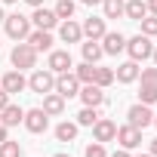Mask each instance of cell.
<instances>
[{"mask_svg":"<svg viewBox=\"0 0 157 157\" xmlns=\"http://www.w3.org/2000/svg\"><path fill=\"white\" fill-rule=\"evenodd\" d=\"M3 19H6V16H3V10H0V22H3Z\"/></svg>","mask_w":157,"mask_h":157,"instance_id":"7bdbcfd3","label":"cell"},{"mask_svg":"<svg viewBox=\"0 0 157 157\" xmlns=\"http://www.w3.org/2000/svg\"><path fill=\"white\" fill-rule=\"evenodd\" d=\"M142 157H154V154H142Z\"/></svg>","mask_w":157,"mask_h":157,"instance_id":"bcb514c9","label":"cell"},{"mask_svg":"<svg viewBox=\"0 0 157 157\" xmlns=\"http://www.w3.org/2000/svg\"><path fill=\"white\" fill-rule=\"evenodd\" d=\"M77 80L80 83H96V65H90V62H83V65H77Z\"/></svg>","mask_w":157,"mask_h":157,"instance_id":"cb8c5ba5","label":"cell"},{"mask_svg":"<svg viewBox=\"0 0 157 157\" xmlns=\"http://www.w3.org/2000/svg\"><path fill=\"white\" fill-rule=\"evenodd\" d=\"M3 25H6V34H10L13 40H28V34H31V19H28V16H22V13L6 16V19H3Z\"/></svg>","mask_w":157,"mask_h":157,"instance_id":"6da1fadb","label":"cell"},{"mask_svg":"<svg viewBox=\"0 0 157 157\" xmlns=\"http://www.w3.org/2000/svg\"><path fill=\"white\" fill-rule=\"evenodd\" d=\"M102 49H105V56H117V52L126 49V37H123L120 31H105V37H102Z\"/></svg>","mask_w":157,"mask_h":157,"instance_id":"9c48e42d","label":"cell"},{"mask_svg":"<svg viewBox=\"0 0 157 157\" xmlns=\"http://www.w3.org/2000/svg\"><path fill=\"white\" fill-rule=\"evenodd\" d=\"M31 22L40 28V31H52L56 25H59V16L52 13V10H43V6H34V16H31Z\"/></svg>","mask_w":157,"mask_h":157,"instance_id":"7c38bea8","label":"cell"},{"mask_svg":"<svg viewBox=\"0 0 157 157\" xmlns=\"http://www.w3.org/2000/svg\"><path fill=\"white\" fill-rule=\"evenodd\" d=\"M25 3H31V6H43V0H25Z\"/></svg>","mask_w":157,"mask_h":157,"instance_id":"f35d334b","label":"cell"},{"mask_svg":"<svg viewBox=\"0 0 157 157\" xmlns=\"http://www.w3.org/2000/svg\"><path fill=\"white\" fill-rule=\"evenodd\" d=\"M80 52H83V62H90V65H96V62L105 56V49H102L99 40H86V43H80Z\"/></svg>","mask_w":157,"mask_h":157,"instance_id":"44dd1931","label":"cell"},{"mask_svg":"<svg viewBox=\"0 0 157 157\" xmlns=\"http://www.w3.org/2000/svg\"><path fill=\"white\" fill-rule=\"evenodd\" d=\"M111 157H129V151H126V148H123V151H114V154H111Z\"/></svg>","mask_w":157,"mask_h":157,"instance_id":"d590c367","label":"cell"},{"mask_svg":"<svg viewBox=\"0 0 157 157\" xmlns=\"http://www.w3.org/2000/svg\"><path fill=\"white\" fill-rule=\"evenodd\" d=\"M28 43H31L37 52H49V49H52V37H49V31H40V28L28 34Z\"/></svg>","mask_w":157,"mask_h":157,"instance_id":"ffe728a7","label":"cell"},{"mask_svg":"<svg viewBox=\"0 0 157 157\" xmlns=\"http://www.w3.org/2000/svg\"><path fill=\"white\" fill-rule=\"evenodd\" d=\"M142 34L145 37H154L157 34V16H145L142 19Z\"/></svg>","mask_w":157,"mask_h":157,"instance_id":"1f68e13d","label":"cell"},{"mask_svg":"<svg viewBox=\"0 0 157 157\" xmlns=\"http://www.w3.org/2000/svg\"><path fill=\"white\" fill-rule=\"evenodd\" d=\"M80 3H86V6H96V3H102V0H80Z\"/></svg>","mask_w":157,"mask_h":157,"instance_id":"74e56055","label":"cell"},{"mask_svg":"<svg viewBox=\"0 0 157 157\" xmlns=\"http://www.w3.org/2000/svg\"><path fill=\"white\" fill-rule=\"evenodd\" d=\"M0 142H6V126L0 123Z\"/></svg>","mask_w":157,"mask_h":157,"instance_id":"8d00e7d4","label":"cell"},{"mask_svg":"<svg viewBox=\"0 0 157 157\" xmlns=\"http://www.w3.org/2000/svg\"><path fill=\"white\" fill-rule=\"evenodd\" d=\"M80 28H83V34H86L90 40H102V37H105V19H96V16H90V19H86Z\"/></svg>","mask_w":157,"mask_h":157,"instance_id":"d6986e66","label":"cell"},{"mask_svg":"<svg viewBox=\"0 0 157 157\" xmlns=\"http://www.w3.org/2000/svg\"><path fill=\"white\" fill-rule=\"evenodd\" d=\"M123 16L132 19V22H142L148 16V3H145V0H126V3H123Z\"/></svg>","mask_w":157,"mask_h":157,"instance_id":"e0dca14e","label":"cell"},{"mask_svg":"<svg viewBox=\"0 0 157 157\" xmlns=\"http://www.w3.org/2000/svg\"><path fill=\"white\" fill-rule=\"evenodd\" d=\"M139 102H142V105H154V102H157V86H142Z\"/></svg>","mask_w":157,"mask_h":157,"instance_id":"4dcf8cb0","label":"cell"},{"mask_svg":"<svg viewBox=\"0 0 157 157\" xmlns=\"http://www.w3.org/2000/svg\"><path fill=\"white\" fill-rule=\"evenodd\" d=\"M151 123H154V126H157V114H154V120H151Z\"/></svg>","mask_w":157,"mask_h":157,"instance_id":"ee69618b","label":"cell"},{"mask_svg":"<svg viewBox=\"0 0 157 157\" xmlns=\"http://www.w3.org/2000/svg\"><path fill=\"white\" fill-rule=\"evenodd\" d=\"M28 86H31L34 93H40V96L56 93V74H52V71H34L31 80H28Z\"/></svg>","mask_w":157,"mask_h":157,"instance_id":"8992f818","label":"cell"},{"mask_svg":"<svg viewBox=\"0 0 157 157\" xmlns=\"http://www.w3.org/2000/svg\"><path fill=\"white\" fill-rule=\"evenodd\" d=\"M96 83L105 90V86H111L114 83V71L111 68H96Z\"/></svg>","mask_w":157,"mask_h":157,"instance_id":"83f0119b","label":"cell"},{"mask_svg":"<svg viewBox=\"0 0 157 157\" xmlns=\"http://www.w3.org/2000/svg\"><path fill=\"white\" fill-rule=\"evenodd\" d=\"M126 52H129V59H132V62H145V59H151V52H154L151 37H145V34L129 37V40H126Z\"/></svg>","mask_w":157,"mask_h":157,"instance_id":"3957f363","label":"cell"},{"mask_svg":"<svg viewBox=\"0 0 157 157\" xmlns=\"http://www.w3.org/2000/svg\"><path fill=\"white\" fill-rule=\"evenodd\" d=\"M126 120H129V126H136V129H145V126H151V120H154V114H151V108L148 105H132L129 111H126Z\"/></svg>","mask_w":157,"mask_h":157,"instance_id":"52a82bcc","label":"cell"},{"mask_svg":"<svg viewBox=\"0 0 157 157\" xmlns=\"http://www.w3.org/2000/svg\"><path fill=\"white\" fill-rule=\"evenodd\" d=\"M56 157H71V154H56Z\"/></svg>","mask_w":157,"mask_h":157,"instance_id":"f6af8a7d","label":"cell"},{"mask_svg":"<svg viewBox=\"0 0 157 157\" xmlns=\"http://www.w3.org/2000/svg\"><path fill=\"white\" fill-rule=\"evenodd\" d=\"M46 68H49L52 74L71 71V68H74V62H71V52H68V49H49V62H46Z\"/></svg>","mask_w":157,"mask_h":157,"instance_id":"ba28073f","label":"cell"},{"mask_svg":"<svg viewBox=\"0 0 157 157\" xmlns=\"http://www.w3.org/2000/svg\"><path fill=\"white\" fill-rule=\"evenodd\" d=\"M56 139H59V142H74V139H77V123H68V120L59 123V126H56Z\"/></svg>","mask_w":157,"mask_h":157,"instance_id":"603a6c76","label":"cell"},{"mask_svg":"<svg viewBox=\"0 0 157 157\" xmlns=\"http://www.w3.org/2000/svg\"><path fill=\"white\" fill-rule=\"evenodd\" d=\"M59 37H62L65 43H80L83 28L77 25V22H71V19H65V22H62V28H59Z\"/></svg>","mask_w":157,"mask_h":157,"instance_id":"9a60e30c","label":"cell"},{"mask_svg":"<svg viewBox=\"0 0 157 157\" xmlns=\"http://www.w3.org/2000/svg\"><path fill=\"white\" fill-rule=\"evenodd\" d=\"M86 157H108V154H105V145H102V142L86 145Z\"/></svg>","mask_w":157,"mask_h":157,"instance_id":"d6a6232c","label":"cell"},{"mask_svg":"<svg viewBox=\"0 0 157 157\" xmlns=\"http://www.w3.org/2000/svg\"><path fill=\"white\" fill-rule=\"evenodd\" d=\"M139 77H142V86H157V65H154V68L139 71Z\"/></svg>","mask_w":157,"mask_h":157,"instance_id":"f546056e","label":"cell"},{"mask_svg":"<svg viewBox=\"0 0 157 157\" xmlns=\"http://www.w3.org/2000/svg\"><path fill=\"white\" fill-rule=\"evenodd\" d=\"M102 10H105V19H120L123 16V0H102Z\"/></svg>","mask_w":157,"mask_h":157,"instance_id":"d4e9b609","label":"cell"},{"mask_svg":"<svg viewBox=\"0 0 157 157\" xmlns=\"http://www.w3.org/2000/svg\"><path fill=\"white\" fill-rule=\"evenodd\" d=\"M0 157H22V145L19 142H0Z\"/></svg>","mask_w":157,"mask_h":157,"instance_id":"4316f807","label":"cell"},{"mask_svg":"<svg viewBox=\"0 0 157 157\" xmlns=\"http://www.w3.org/2000/svg\"><path fill=\"white\" fill-rule=\"evenodd\" d=\"M6 105H10V93H6V90H0V111H3Z\"/></svg>","mask_w":157,"mask_h":157,"instance_id":"836d02e7","label":"cell"},{"mask_svg":"<svg viewBox=\"0 0 157 157\" xmlns=\"http://www.w3.org/2000/svg\"><path fill=\"white\" fill-rule=\"evenodd\" d=\"M3 3H19V0H3Z\"/></svg>","mask_w":157,"mask_h":157,"instance_id":"b9f144b4","label":"cell"},{"mask_svg":"<svg viewBox=\"0 0 157 157\" xmlns=\"http://www.w3.org/2000/svg\"><path fill=\"white\" fill-rule=\"evenodd\" d=\"M83 99V105H90V108H99V105H105V93H102V86L99 83H83V90L77 93Z\"/></svg>","mask_w":157,"mask_h":157,"instance_id":"8fae6325","label":"cell"},{"mask_svg":"<svg viewBox=\"0 0 157 157\" xmlns=\"http://www.w3.org/2000/svg\"><path fill=\"white\" fill-rule=\"evenodd\" d=\"M56 93H59L62 99H74L77 93H80V80H77L74 71H62V74H56Z\"/></svg>","mask_w":157,"mask_h":157,"instance_id":"277c9868","label":"cell"},{"mask_svg":"<svg viewBox=\"0 0 157 157\" xmlns=\"http://www.w3.org/2000/svg\"><path fill=\"white\" fill-rule=\"evenodd\" d=\"M151 59H154V65H157V46H154V52H151Z\"/></svg>","mask_w":157,"mask_h":157,"instance_id":"60d3db41","label":"cell"},{"mask_svg":"<svg viewBox=\"0 0 157 157\" xmlns=\"http://www.w3.org/2000/svg\"><path fill=\"white\" fill-rule=\"evenodd\" d=\"M151 154H154V157H157V139H154V142H151Z\"/></svg>","mask_w":157,"mask_h":157,"instance_id":"ab89813d","label":"cell"},{"mask_svg":"<svg viewBox=\"0 0 157 157\" xmlns=\"http://www.w3.org/2000/svg\"><path fill=\"white\" fill-rule=\"evenodd\" d=\"M22 120H25V111H22L19 105H13V102L0 111V123H3V126H19Z\"/></svg>","mask_w":157,"mask_h":157,"instance_id":"ac0fdd59","label":"cell"},{"mask_svg":"<svg viewBox=\"0 0 157 157\" xmlns=\"http://www.w3.org/2000/svg\"><path fill=\"white\" fill-rule=\"evenodd\" d=\"M93 136H96V142H111L114 136H117V123L114 120H108V117H99L96 123H93Z\"/></svg>","mask_w":157,"mask_h":157,"instance_id":"30bf717a","label":"cell"},{"mask_svg":"<svg viewBox=\"0 0 157 157\" xmlns=\"http://www.w3.org/2000/svg\"><path fill=\"white\" fill-rule=\"evenodd\" d=\"M52 13H56L59 19H71V16H74V0H59Z\"/></svg>","mask_w":157,"mask_h":157,"instance_id":"f1b7e54d","label":"cell"},{"mask_svg":"<svg viewBox=\"0 0 157 157\" xmlns=\"http://www.w3.org/2000/svg\"><path fill=\"white\" fill-rule=\"evenodd\" d=\"M13 68L16 71H25V68H34L37 65V49L25 40V43H16V49H13Z\"/></svg>","mask_w":157,"mask_h":157,"instance_id":"7a4b0ae2","label":"cell"},{"mask_svg":"<svg viewBox=\"0 0 157 157\" xmlns=\"http://www.w3.org/2000/svg\"><path fill=\"white\" fill-rule=\"evenodd\" d=\"M99 117H102V114H99L96 108H90V105H86V108H83L80 114H77V126H93V123H96Z\"/></svg>","mask_w":157,"mask_h":157,"instance_id":"484cf974","label":"cell"},{"mask_svg":"<svg viewBox=\"0 0 157 157\" xmlns=\"http://www.w3.org/2000/svg\"><path fill=\"white\" fill-rule=\"evenodd\" d=\"M43 111H46L49 117H59V114L65 111V99H62L59 93H46V96H43Z\"/></svg>","mask_w":157,"mask_h":157,"instance_id":"7402d4cb","label":"cell"},{"mask_svg":"<svg viewBox=\"0 0 157 157\" xmlns=\"http://www.w3.org/2000/svg\"><path fill=\"white\" fill-rule=\"evenodd\" d=\"M25 129L28 132H34V136H40V132H46V126H49V114L43 111V108H31V111H25Z\"/></svg>","mask_w":157,"mask_h":157,"instance_id":"5b68a950","label":"cell"},{"mask_svg":"<svg viewBox=\"0 0 157 157\" xmlns=\"http://www.w3.org/2000/svg\"><path fill=\"white\" fill-rule=\"evenodd\" d=\"M148 13H151V16H157V0H148Z\"/></svg>","mask_w":157,"mask_h":157,"instance_id":"e575fe53","label":"cell"},{"mask_svg":"<svg viewBox=\"0 0 157 157\" xmlns=\"http://www.w3.org/2000/svg\"><path fill=\"white\" fill-rule=\"evenodd\" d=\"M114 139L129 151V148H139V145H142V129H136V126H129V123H126V126H120V129H117V136H114Z\"/></svg>","mask_w":157,"mask_h":157,"instance_id":"4fadbf2b","label":"cell"},{"mask_svg":"<svg viewBox=\"0 0 157 157\" xmlns=\"http://www.w3.org/2000/svg\"><path fill=\"white\" fill-rule=\"evenodd\" d=\"M0 83H3V90L13 96V93H22L25 86H28V80H25V77H22V71H10V74H3V80H0Z\"/></svg>","mask_w":157,"mask_h":157,"instance_id":"2e32d148","label":"cell"},{"mask_svg":"<svg viewBox=\"0 0 157 157\" xmlns=\"http://www.w3.org/2000/svg\"><path fill=\"white\" fill-rule=\"evenodd\" d=\"M139 62H123V65H117V71H114V80H120V83H136L139 80Z\"/></svg>","mask_w":157,"mask_h":157,"instance_id":"5bb4252c","label":"cell"}]
</instances>
